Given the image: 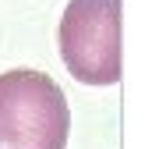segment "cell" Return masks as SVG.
Instances as JSON below:
<instances>
[{
  "label": "cell",
  "mask_w": 152,
  "mask_h": 149,
  "mask_svg": "<svg viewBox=\"0 0 152 149\" xmlns=\"http://www.w3.org/2000/svg\"><path fill=\"white\" fill-rule=\"evenodd\" d=\"M71 110L60 85L42 71L0 74V149H67Z\"/></svg>",
  "instance_id": "6da1fadb"
},
{
  "label": "cell",
  "mask_w": 152,
  "mask_h": 149,
  "mask_svg": "<svg viewBox=\"0 0 152 149\" xmlns=\"http://www.w3.org/2000/svg\"><path fill=\"white\" fill-rule=\"evenodd\" d=\"M57 39L64 68L78 82H120V0H67Z\"/></svg>",
  "instance_id": "7a4b0ae2"
}]
</instances>
